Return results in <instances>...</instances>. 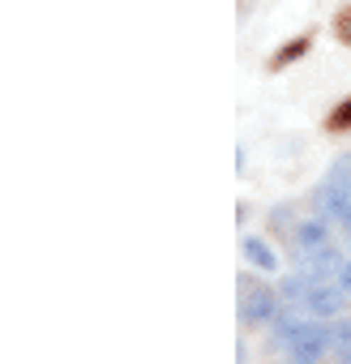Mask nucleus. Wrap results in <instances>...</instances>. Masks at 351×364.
Wrapping results in <instances>:
<instances>
[{
	"mask_svg": "<svg viewBox=\"0 0 351 364\" xmlns=\"http://www.w3.org/2000/svg\"><path fill=\"white\" fill-rule=\"evenodd\" d=\"M283 300L296 304L300 313L325 321V317H338V313H342L347 291H342L338 283H317V279H308V274H291V279H283Z\"/></svg>",
	"mask_w": 351,
	"mask_h": 364,
	"instance_id": "nucleus-1",
	"label": "nucleus"
},
{
	"mask_svg": "<svg viewBox=\"0 0 351 364\" xmlns=\"http://www.w3.org/2000/svg\"><path fill=\"white\" fill-rule=\"evenodd\" d=\"M334 330L330 326H321V317H300L287 334H283V355H296V360H308V364H317L330 347H334Z\"/></svg>",
	"mask_w": 351,
	"mask_h": 364,
	"instance_id": "nucleus-2",
	"label": "nucleus"
},
{
	"mask_svg": "<svg viewBox=\"0 0 351 364\" xmlns=\"http://www.w3.org/2000/svg\"><path fill=\"white\" fill-rule=\"evenodd\" d=\"M317 210H321L330 223H338V228L351 236V193L338 185L334 176H325L321 185H317Z\"/></svg>",
	"mask_w": 351,
	"mask_h": 364,
	"instance_id": "nucleus-3",
	"label": "nucleus"
},
{
	"mask_svg": "<svg viewBox=\"0 0 351 364\" xmlns=\"http://www.w3.org/2000/svg\"><path fill=\"white\" fill-rule=\"evenodd\" d=\"M300 262V274H308V279H317V283H330V279H338L342 274V257H338V249L334 245H321V249H313V253H300L296 257Z\"/></svg>",
	"mask_w": 351,
	"mask_h": 364,
	"instance_id": "nucleus-4",
	"label": "nucleus"
},
{
	"mask_svg": "<svg viewBox=\"0 0 351 364\" xmlns=\"http://www.w3.org/2000/svg\"><path fill=\"white\" fill-rule=\"evenodd\" d=\"M240 317H244V321H253V326L274 321V317H279L274 291H270V287H249V291L240 296Z\"/></svg>",
	"mask_w": 351,
	"mask_h": 364,
	"instance_id": "nucleus-5",
	"label": "nucleus"
},
{
	"mask_svg": "<svg viewBox=\"0 0 351 364\" xmlns=\"http://www.w3.org/2000/svg\"><path fill=\"white\" fill-rule=\"evenodd\" d=\"M325 223H330V219L317 215V219H308V223L296 228V257H300V253H313V249H321V245H330V228H325Z\"/></svg>",
	"mask_w": 351,
	"mask_h": 364,
	"instance_id": "nucleus-6",
	"label": "nucleus"
},
{
	"mask_svg": "<svg viewBox=\"0 0 351 364\" xmlns=\"http://www.w3.org/2000/svg\"><path fill=\"white\" fill-rule=\"evenodd\" d=\"M240 249H244V257H249L257 270H279V257L270 253V245H266V240H253V236H244V240H240Z\"/></svg>",
	"mask_w": 351,
	"mask_h": 364,
	"instance_id": "nucleus-7",
	"label": "nucleus"
},
{
	"mask_svg": "<svg viewBox=\"0 0 351 364\" xmlns=\"http://www.w3.org/2000/svg\"><path fill=\"white\" fill-rule=\"evenodd\" d=\"M330 129H351V99H347V103H338V112L330 116Z\"/></svg>",
	"mask_w": 351,
	"mask_h": 364,
	"instance_id": "nucleus-8",
	"label": "nucleus"
},
{
	"mask_svg": "<svg viewBox=\"0 0 351 364\" xmlns=\"http://www.w3.org/2000/svg\"><path fill=\"white\" fill-rule=\"evenodd\" d=\"M338 287H342V291H347V296H351V262H347V266H342V274H338Z\"/></svg>",
	"mask_w": 351,
	"mask_h": 364,
	"instance_id": "nucleus-9",
	"label": "nucleus"
},
{
	"mask_svg": "<svg viewBox=\"0 0 351 364\" xmlns=\"http://www.w3.org/2000/svg\"><path fill=\"white\" fill-rule=\"evenodd\" d=\"M334 334H338L342 343H351V321H338V330H334Z\"/></svg>",
	"mask_w": 351,
	"mask_h": 364,
	"instance_id": "nucleus-10",
	"label": "nucleus"
},
{
	"mask_svg": "<svg viewBox=\"0 0 351 364\" xmlns=\"http://www.w3.org/2000/svg\"><path fill=\"white\" fill-rule=\"evenodd\" d=\"M338 360H342V364H351V347H342V351H338Z\"/></svg>",
	"mask_w": 351,
	"mask_h": 364,
	"instance_id": "nucleus-11",
	"label": "nucleus"
},
{
	"mask_svg": "<svg viewBox=\"0 0 351 364\" xmlns=\"http://www.w3.org/2000/svg\"><path fill=\"white\" fill-rule=\"evenodd\" d=\"M283 364H308V360H296V355H287V360H283Z\"/></svg>",
	"mask_w": 351,
	"mask_h": 364,
	"instance_id": "nucleus-12",
	"label": "nucleus"
}]
</instances>
